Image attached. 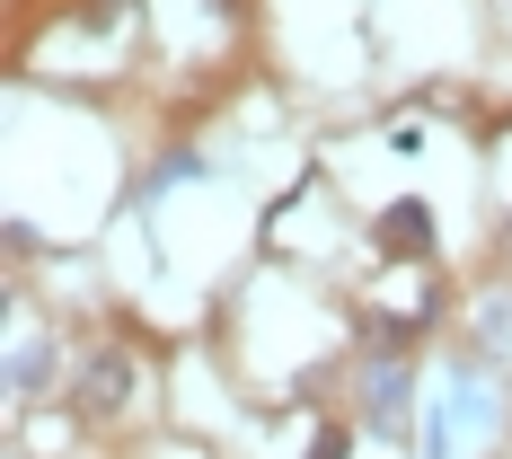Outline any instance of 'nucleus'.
I'll list each match as a JSON object with an SVG mask.
<instances>
[{"label":"nucleus","mask_w":512,"mask_h":459,"mask_svg":"<svg viewBox=\"0 0 512 459\" xmlns=\"http://www.w3.org/2000/svg\"><path fill=\"white\" fill-rule=\"evenodd\" d=\"M133 389H142V362L124 354V345H98V354L80 362V380H71V407L80 415H124Z\"/></svg>","instance_id":"1"},{"label":"nucleus","mask_w":512,"mask_h":459,"mask_svg":"<svg viewBox=\"0 0 512 459\" xmlns=\"http://www.w3.org/2000/svg\"><path fill=\"white\" fill-rule=\"evenodd\" d=\"M371 239H380V256H433V204H415V195L380 204Z\"/></svg>","instance_id":"2"},{"label":"nucleus","mask_w":512,"mask_h":459,"mask_svg":"<svg viewBox=\"0 0 512 459\" xmlns=\"http://www.w3.org/2000/svg\"><path fill=\"white\" fill-rule=\"evenodd\" d=\"M362 398H371V433H398V407H407V371H398V362H362Z\"/></svg>","instance_id":"3"},{"label":"nucleus","mask_w":512,"mask_h":459,"mask_svg":"<svg viewBox=\"0 0 512 459\" xmlns=\"http://www.w3.org/2000/svg\"><path fill=\"white\" fill-rule=\"evenodd\" d=\"M415 327H424V318H398V309H371V318H362V336H371V345H362V362H398L415 345Z\"/></svg>","instance_id":"4"},{"label":"nucleus","mask_w":512,"mask_h":459,"mask_svg":"<svg viewBox=\"0 0 512 459\" xmlns=\"http://www.w3.org/2000/svg\"><path fill=\"white\" fill-rule=\"evenodd\" d=\"M477 336L504 354V345H512V301H486V309H477Z\"/></svg>","instance_id":"5"},{"label":"nucleus","mask_w":512,"mask_h":459,"mask_svg":"<svg viewBox=\"0 0 512 459\" xmlns=\"http://www.w3.org/2000/svg\"><path fill=\"white\" fill-rule=\"evenodd\" d=\"M309 459H354V424H318V442H309Z\"/></svg>","instance_id":"6"},{"label":"nucleus","mask_w":512,"mask_h":459,"mask_svg":"<svg viewBox=\"0 0 512 459\" xmlns=\"http://www.w3.org/2000/svg\"><path fill=\"white\" fill-rule=\"evenodd\" d=\"M504 239H512V212H504Z\"/></svg>","instance_id":"7"}]
</instances>
